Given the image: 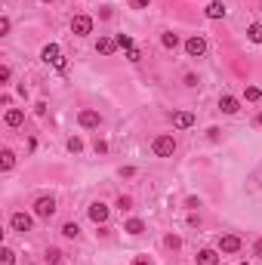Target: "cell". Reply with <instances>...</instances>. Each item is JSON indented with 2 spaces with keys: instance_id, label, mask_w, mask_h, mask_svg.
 I'll list each match as a JSON object with an SVG mask.
<instances>
[{
  "instance_id": "12",
  "label": "cell",
  "mask_w": 262,
  "mask_h": 265,
  "mask_svg": "<svg viewBox=\"0 0 262 265\" xmlns=\"http://www.w3.org/2000/svg\"><path fill=\"white\" fill-rule=\"evenodd\" d=\"M219 108H222L225 114H237V111H241V102H237L234 96H222V99H219Z\"/></svg>"
},
{
  "instance_id": "21",
  "label": "cell",
  "mask_w": 262,
  "mask_h": 265,
  "mask_svg": "<svg viewBox=\"0 0 262 265\" xmlns=\"http://www.w3.org/2000/svg\"><path fill=\"white\" fill-rule=\"evenodd\" d=\"M117 47H120V50H127V53H130V50H136L130 34H117Z\"/></svg>"
},
{
  "instance_id": "28",
  "label": "cell",
  "mask_w": 262,
  "mask_h": 265,
  "mask_svg": "<svg viewBox=\"0 0 262 265\" xmlns=\"http://www.w3.org/2000/svg\"><path fill=\"white\" fill-rule=\"evenodd\" d=\"M148 3H151V0H130L133 9H148Z\"/></svg>"
},
{
  "instance_id": "7",
  "label": "cell",
  "mask_w": 262,
  "mask_h": 265,
  "mask_svg": "<svg viewBox=\"0 0 262 265\" xmlns=\"http://www.w3.org/2000/svg\"><path fill=\"white\" fill-rule=\"evenodd\" d=\"M77 120H81V126H87V130H96V126L102 123V114L93 111V108H84L81 114H77Z\"/></svg>"
},
{
  "instance_id": "32",
  "label": "cell",
  "mask_w": 262,
  "mask_h": 265,
  "mask_svg": "<svg viewBox=\"0 0 262 265\" xmlns=\"http://www.w3.org/2000/svg\"><path fill=\"white\" fill-rule=\"evenodd\" d=\"M96 151H99V154H105V151H108V142H102V139H96Z\"/></svg>"
},
{
  "instance_id": "19",
  "label": "cell",
  "mask_w": 262,
  "mask_h": 265,
  "mask_svg": "<svg viewBox=\"0 0 262 265\" xmlns=\"http://www.w3.org/2000/svg\"><path fill=\"white\" fill-rule=\"evenodd\" d=\"M142 232H145L142 219H130V222H127V235H142Z\"/></svg>"
},
{
  "instance_id": "10",
  "label": "cell",
  "mask_w": 262,
  "mask_h": 265,
  "mask_svg": "<svg viewBox=\"0 0 262 265\" xmlns=\"http://www.w3.org/2000/svg\"><path fill=\"white\" fill-rule=\"evenodd\" d=\"M191 123H195V114H191V111H176L173 114V126H176V130H188Z\"/></svg>"
},
{
  "instance_id": "8",
  "label": "cell",
  "mask_w": 262,
  "mask_h": 265,
  "mask_svg": "<svg viewBox=\"0 0 262 265\" xmlns=\"http://www.w3.org/2000/svg\"><path fill=\"white\" fill-rule=\"evenodd\" d=\"M89 219H93L96 225H105V222H108V206L102 204V201H96V204H89Z\"/></svg>"
},
{
  "instance_id": "20",
  "label": "cell",
  "mask_w": 262,
  "mask_h": 265,
  "mask_svg": "<svg viewBox=\"0 0 262 265\" xmlns=\"http://www.w3.org/2000/svg\"><path fill=\"white\" fill-rule=\"evenodd\" d=\"M244 99H247V102H259V99H262V89H259V87H247V89H244Z\"/></svg>"
},
{
  "instance_id": "30",
  "label": "cell",
  "mask_w": 262,
  "mask_h": 265,
  "mask_svg": "<svg viewBox=\"0 0 262 265\" xmlns=\"http://www.w3.org/2000/svg\"><path fill=\"white\" fill-rule=\"evenodd\" d=\"M133 265H154V262L148 259V256H136V259H133Z\"/></svg>"
},
{
  "instance_id": "13",
  "label": "cell",
  "mask_w": 262,
  "mask_h": 265,
  "mask_svg": "<svg viewBox=\"0 0 262 265\" xmlns=\"http://www.w3.org/2000/svg\"><path fill=\"white\" fill-rule=\"evenodd\" d=\"M117 50V40H111V37H99V43H96V53H102V56H111Z\"/></svg>"
},
{
  "instance_id": "29",
  "label": "cell",
  "mask_w": 262,
  "mask_h": 265,
  "mask_svg": "<svg viewBox=\"0 0 262 265\" xmlns=\"http://www.w3.org/2000/svg\"><path fill=\"white\" fill-rule=\"evenodd\" d=\"M0 256H3V265H13V262H16V256H13V250H3V253H0Z\"/></svg>"
},
{
  "instance_id": "22",
  "label": "cell",
  "mask_w": 262,
  "mask_h": 265,
  "mask_svg": "<svg viewBox=\"0 0 262 265\" xmlns=\"http://www.w3.org/2000/svg\"><path fill=\"white\" fill-rule=\"evenodd\" d=\"M62 235L65 237H77V235H81V228H77V222H65L62 225Z\"/></svg>"
},
{
  "instance_id": "2",
  "label": "cell",
  "mask_w": 262,
  "mask_h": 265,
  "mask_svg": "<svg viewBox=\"0 0 262 265\" xmlns=\"http://www.w3.org/2000/svg\"><path fill=\"white\" fill-rule=\"evenodd\" d=\"M40 59L47 62V65L65 68V56H62V50H59V43H47V47H43V53H40Z\"/></svg>"
},
{
  "instance_id": "27",
  "label": "cell",
  "mask_w": 262,
  "mask_h": 265,
  "mask_svg": "<svg viewBox=\"0 0 262 265\" xmlns=\"http://www.w3.org/2000/svg\"><path fill=\"white\" fill-rule=\"evenodd\" d=\"M9 28H13V22L3 16V19H0V34H9Z\"/></svg>"
},
{
  "instance_id": "9",
  "label": "cell",
  "mask_w": 262,
  "mask_h": 265,
  "mask_svg": "<svg viewBox=\"0 0 262 265\" xmlns=\"http://www.w3.org/2000/svg\"><path fill=\"white\" fill-rule=\"evenodd\" d=\"M219 250L222 253H237V250H241V237H237V235H222L219 237Z\"/></svg>"
},
{
  "instance_id": "26",
  "label": "cell",
  "mask_w": 262,
  "mask_h": 265,
  "mask_svg": "<svg viewBox=\"0 0 262 265\" xmlns=\"http://www.w3.org/2000/svg\"><path fill=\"white\" fill-rule=\"evenodd\" d=\"M9 77H13V71L3 65V68H0V84H9Z\"/></svg>"
},
{
  "instance_id": "25",
  "label": "cell",
  "mask_w": 262,
  "mask_h": 265,
  "mask_svg": "<svg viewBox=\"0 0 262 265\" xmlns=\"http://www.w3.org/2000/svg\"><path fill=\"white\" fill-rule=\"evenodd\" d=\"M164 244H167L170 250H179V247H182V240H179V235H167V240H164Z\"/></svg>"
},
{
  "instance_id": "31",
  "label": "cell",
  "mask_w": 262,
  "mask_h": 265,
  "mask_svg": "<svg viewBox=\"0 0 262 265\" xmlns=\"http://www.w3.org/2000/svg\"><path fill=\"white\" fill-rule=\"evenodd\" d=\"M127 59H130V62H139V59H142V53H139V50H130V53H127Z\"/></svg>"
},
{
  "instance_id": "33",
  "label": "cell",
  "mask_w": 262,
  "mask_h": 265,
  "mask_svg": "<svg viewBox=\"0 0 262 265\" xmlns=\"http://www.w3.org/2000/svg\"><path fill=\"white\" fill-rule=\"evenodd\" d=\"M253 250H256V256H262V237L256 240V247H253Z\"/></svg>"
},
{
  "instance_id": "34",
  "label": "cell",
  "mask_w": 262,
  "mask_h": 265,
  "mask_svg": "<svg viewBox=\"0 0 262 265\" xmlns=\"http://www.w3.org/2000/svg\"><path fill=\"white\" fill-rule=\"evenodd\" d=\"M256 123H259V126H262V114H259V118H256Z\"/></svg>"
},
{
  "instance_id": "1",
  "label": "cell",
  "mask_w": 262,
  "mask_h": 265,
  "mask_svg": "<svg viewBox=\"0 0 262 265\" xmlns=\"http://www.w3.org/2000/svg\"><path fill=\"white\" fill-rule=\"evenodd\" d=\"M151 151H154L157 157H173V151H176V139H173V136H157V139L151 142Z\"/></svg>"
},
{
  "instance_id": "3",
  "label": "cell",
  "mask_w": 262,
  "mask_h": 265,
  "mask_svg": "<svg viewBox=\"0 0 262 265\" xmlns=\"http://www.w3.org/2000/svg\"><path fill=\"white\" fill-rule=\"evenodd\" d=\"M185 53L191 56V59H201L204 53H207V37L204 34H195V37L185 40Z\"/></svg>"
},
{
  "instance_id": "14",
  "label": "cell",
  "mask_w": 262,
  "mask_h": 265,
  "mask_svg": "<svg viewBox=\"0 0 262 265\" xmlns=\"http://www.w3.org/2000/svg\"><path fill=\"white\" fill-rule=\"evenodd\" d=\"M3 120H6V126H19L22 120H25V111H22V108H9Z\"/></svg>"
},
{
  "instance_id": "35",
  "label": "cell",
  "mask_w": 262,
  "mask_h": 265,
  "mask_svg": "<svg viewBox=\"0 0 262 265\" xmlns=\"http://www.w3.org/2000/svg\"><path fill=\"white\" fill-rule=\"evenodd\" d=\"M43 3H53V0H43Z\"/></svg>"
},
{
  "instance_id": "4",
  "label": "cell",
  "mask_w": 262,
  "mask_h": 265,
  "mask_svg": "<svg viewBox=\"0 0 262 265\" xmlns=\"http://www.w3.org/2000/svg\"><path fill=\"white\" fill-rule=\"evenodd\" d=\"M56 213V198H50V194H43V198L34 201V216H40V219H50Z\"/></svg>"
},
{
  "instance_id": "6",
  "label": "cell",
  "mask_w": 262,
  "mask_h": 265,
  "mask_svg": "<svg viewBox=\"0 0 262 265\" xmlns=\"http://www.w3.org/2000/svg\"><path fill=\"white\" fill-rule=\"evenodd\" d=\"M71 31L77 34V37H87V34L93 31V19L89 16H74L71 19Z\"/></svg>"
},
{
  "instance_id": "11",
  "label": "cell",
  "mask_w": 262,
  "mask_h": 265,
  "mask_svg": "<svg viewBox=\"0 0 262 265\" xmlns=\"http://www.w3.org/2000/svg\"><path fill=\"white\" fill-rule=\"evenodd\" d=\"M204 13H207V19H225V13H229V9H225L222 0H213V3H207V9H204Z\"/></svg>"
},
{
  "instance_id": "15",
  "label": "cell",
  "mask_w": 262,
  "mask_h": 265,
  "mask_svg": "<svg viewBox=\"0 0 262 265\" xmlns=\"http://www.w3.org/2000/svg\"><path fill=\"white\" fill-rule=\"evenodd\" d=\"M198 265H219L216 250H201V253H198Z\"/></svg>"
},
{
  "instance_id": "18",
  "label": "cell",
  "mask_w": 262,
  "mask_h": 265,
  "mask_svg": "<svg viewBox=\"0 0 262 265\" xmlns=\"http://www.w3.org/2000/svg\"><path fill=\"white\" fill-rule=\"evenodd\" d=\"M13 164H16V154H13V151H3V154H0V170H3V173L13 170Z\"/></svg>"
},
{
  "instance_id": "24",
  "label": "cell",
  "mask_w": 262,
  "mask_h": 265,
  "mask_svg": "<svg viewBox=\"0 0 262 265\" xmlns=\"http://www.w3.org/2000/svg\"><path fill=\"white\" fill-rule=\"evenodd\" d=\"M47 262H50V265H59V262H62V253L56 250V247H50V250H47Z\"/></svg>"
},
{
  "instance_id": "16",
  "label": "cell",
  "mask_w": 262,
  "mask_h": 265,
  "mask_svg": "<svg viewBox=\"0 0 262 265\" xmlns=\"http://www.w3.org/2000/svg\"><path fill=\"white\" fill-rule=\"evenodd\" d=\"M161 43H164V50H176L179 47V37H176L173 31H164L161 34Z\"/></svg>"
},
{
  "instance_id": "23",
  "label": "cell",
  "mask_w": 262,
  "mask_h": 265,
  "mask_svg": "<svg viewBox=\"0 0 262 265\" xmlns=\"http://www.w3.org/2000/svg\"><path fill=\"white\" fill-rule=\"evenodd\" d=\"M68 151H71V154H81V151H84V142L77 139V136H71V139H68Z\"/></svg>"
},
{
  "instance_id": "17",
  "label": "cell",
  "mask_w": 262,
  "mask_h": 265,
  "mask_svg": "<svg viewBox=\"0 0 262 265\" xmlns=\"http://www.w3.org/2000/svg\"><path fill=\"white\" fill-rule=\"evenodd\" d=\"M247 37L253 43H262V22H253V25L247 28Z\"/></svg>"
},
{
  "instance_id": "36",
  "label": "cell",
  "mask_w": 262,
  "mask_h": 265,
  "mask_svg": "<svg viewBox=\"0 0 262 265\" xmlns=\"http://www.w3.org/2000/svg\"><path fill=\"white\" fill-rule=\"evenodd\" d=\"M241 265H250V262H241Z\"/></svg>"
},
{
  "instance_id": "5",
  "label": "cell",
  "mask_w": 262,
  "mask_h": 265,
  "mask_svg": "<svg viewBox=\"0 0 262 265\" xmlns=\"http://www.w3.org/2000/svg\"><path fill=\"white\" fill-rule=\"evenodd\" d=\"M9 225H13V232L25 235V232H31V228H34V219L28 213H13V216H9Z\"/></svg>"
}]
</instances>
